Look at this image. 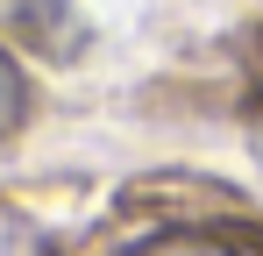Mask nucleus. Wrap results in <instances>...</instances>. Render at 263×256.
Wrapping results in <instances>:
<instances>
[{"label": "nucleus", "mask_w": 263, "mask_h": 256, "mask_svg": "<svg viewBox=\"0 0 263 256\" xmlns=\"http://www.w3.org/2000/svg\"><path fill=\"white\" fill-rule=\"evenodd\" d=\"M142 256H235L228 242H206V235H171V242H157V249H142Z\"/></svg>", "instance_id": "obj_2"}, {"label": "nucleus", "mask_w": 263, "mask_h": 256, "mask_svg": "<svg viewBox=\"0 0 263 256\" xmlns=\"http://www.w3.org/2000/svg\"><path fill=\"white\" fill-rule=\"evenodd\" d=\"M22 114H29V79H22V64L0 50V142L22 128Z\"/></svg>", "instance_id": "obj_1"}, {"label": "nucleus", "mask_w": 263, "mask_h": 256, "mask_svg": "<svg viewBox=\"0 0 263 256\" xmlns=\"http://www.w3.org/2000/svg\"><path fill=\"white\" fill-rule=\"evenodd\" d=\"M0 256H50V249L22 228V221H0Z\"/></svg>", "instance_id": "obj_3"}]
</instances>
